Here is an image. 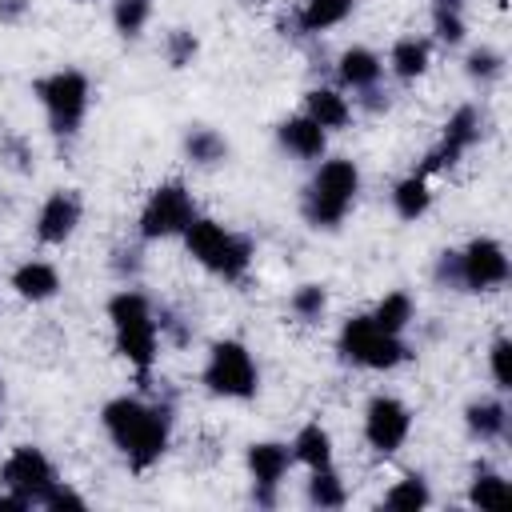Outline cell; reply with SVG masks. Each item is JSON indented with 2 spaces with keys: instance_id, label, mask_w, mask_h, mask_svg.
<instances>
[{
  "instance_id": "cell-1",
  "label": "cell",
  "mask_w": 512,
  "mask_h": 512,
  "mask_svg": "<svg viewBox=\"0 0 512 512\" xmlns=\"http://www.w3.org/2000/svg\"><path fill=\"white\" fill-rule=\"evenodd\" d=\"M104 428L116 440V448L128 456L136 472L160 460L168 448V428H172V408L168 404H144L136 396H116L104 404Z\"/></svg>"
},
{
  "instance_id": "cell-2",
  "label": "cell",
  "mask_w": 512,
  "mask_h": 512,
  "mask_svg": "<svg viewBox=\"0 0 512 512\" xmlns=\"http://www.w3.org/2000/svg\"><path fill=\"white\" fill-rule=\"evenodd\" d=\"M108 316L116 328V348L128 364L140 368V376L152 368L156 360V312L140 292H116L108 300Z\"/></svg>"
},
{
  "instance_id": "cell-3",
  "label": "cell",
  "mask_w": 512,
  "mask_h": 512,
  "mask_svg": "<svg viewBox=\"0 0 512 512\" xmlns=\"http://www.w3.org/2000/svg\"><path fill=\"white\" fill-rule=\"evenodd\" d=\"M356 188H360V172H356L352 160L320 164V172L304 188V220L312 228H336L344 220V212L352 208Z\"/></svg>"
},
{
  "instance_id": "cell-4",
  "label": "cell",
  "mask_w": 512,
  "mask_h": 512,
  "mask_svg": "<svg viewBox=\"0 0 512 512\" xmlns=\"http://www.w3.org/2000/svg\"><path fill=\"white\" fill-rule=\"evenodd\" d=\"M184 244H188V252H192L204 268H212V272L224 276V280H240V276L248 272V264H252V244H248L244 236L220 228L216 220H200V216H196V220L184 228Z\"/></svg>"
},
{
  "instance_id": "cell-5",
  "label": "cell",
  "mask_w": 512,
  "mask_h": 512,
  "mask_svg": "<svg viewBox=\"0 0 512 512\" xmlns=\"http://www.w3.org/2000/svg\"><path fill=\"white\" fill-rule=\"evenodd\" d=\"M36 96L44 100L48 108V124L56 136H72L84 120V108H88V80L72 68L64 72H52L44 80H36Z\"/></svg>"
},
{
  "instance_id": "cell-6",
  "label": "cell",
  "mask_w": 512,
  "mask_h": 512,
  "mask_svg": "<svg viewBox=\"0 0 512 512\" xmlns=\"http://www.w3.org/2000/svg\"><path fill=\"white\" fill-rule=\"evenodd\" d=\"M204 384L216 396H232V400H248L256 396V364L248 356V348L240 340H220L208 352L204 364Z\"/></svg>"
},
{
  "instance_id": "cell-7",
  "label": "cell",
  "mask_w": 512,
  "mask_h": 512,
  "mask_svg": "<svg viewBox=\"0 0 512 512\" xmlns=\"http://www.w3.org/2000/svg\"><path fill=\"white\" fill-rule=\"evenodd\" d=\"M340 356L364 368H396L408 356V348L400 344V336L380 332L372 316H352L340 332Z\"/></svg>"
},
{
  "instance_id": "cell-8",
  "label": "cell",
  "mask_w": 512,
  "mask_h": 512,
  "mask_svg": "<svg viewBox=\"0 0 512 512\" xmlns=\"http://www.w3.org/2000/svg\"><path fill=\"white\" fill-rule=\"evenodd\" d=\"M196 220V204L188 196L184 184H164L148 196L144 212H140V236L144 240H160V236H176Z\"/></svg>"
},
{
  "instance_id": "cell-9",
  "label": "cell",
  "mask_w": 512,
  "mask_h": 512,
  "mask_svg": "<svg viewBox=\"0 0 512 512\" xmlns=\"http://www.w3.org/2000/svg\"><path fill=\"white\" fill-rule=\"evenodd\" d=\"M460 264V288L468 292H488L508 280V256L496 240H472L464 252H456Z\"/></svg>"
},
{
  "instance_id": "cell-10",
  "label": "cell",
  "mask_w": 512,
  "mask_h": 512,
  "mask_svg": "<svg viewBox=\"0 0 512 512\" xmlns=\"http://www.w3.org/2000/svg\"><path fill=\"white\" fill-rule=\"evenodd\" d=\"M408 428H412V416H408V408H404L400 400H392V396H376V400L368 404V412H364V436H368V444H372L380 456H392V452L408 440Z\"/></svg>"
},
{
  "instance_id": "cell-11",
  "label": "cell",
  "mask_w": 512,
  "mask_h": 512,
  "mask_svg": "<svg viewBox=\"0 0 512 512\" xmlns=\"http://www.w3.org/2000/svg\"><path fill=\"white\" fill-rule=\"evenodd\" d=\"M0 480L12 488V492H20V496H28L32 504H40V496L56 484V472H52V464L44 460V452L40 448H16L8 460H4V468H0Z\"/></svg>"
},
{
  "instance_id": "cell-12",
  "label": "cell",
  "mask_w": 512,
  "mask_h": 512,
  "mask_svg": "<svg viewBox=\"0 0 512 512\" xmlns=\"http://www.w3.org/2000/svg\"><path fill=\"white\" fill-rule=\"evenodd\" d=\"M476 140H480V112H476L472 104H464V108H456L452 120L444 124V140H440L436 152H428V160L420 164V176H428V172H436V168L460 160Z\"/></svg>"
},
{
  "instance_id": "cell-13",
  "label": "cell",
  "mask_w": 512,
  "mask_h": 512,
  "mask_svg": "<svg viewBox=\"0 0 512 512\" xmlns=\"http://www.w3.org/2000/svg\"><path fill=\"white\" fill-rule=\"evenodd\" d=\"M80 224V196L76 192H52L36 216V236L44 244H64Z\"/></svg>"
},
{
  "instance_id": "cell-14",
  "label": "cell",
  "mask_w": 512,
  "mask_h": 512,
  "mask_svg": "<svg viewBox=\"0 0 512 512\" xmlns=\"http://www.w3.org/2000/svg\"><path fill=\"white\" fill-rule=\"evenodd\" d=\"M280 144H284L288 152L312 160V156L324 152V128H320L312 116H292V120L280 124Z\"/></svg>"
},
{
  "instance_id": "cell-15",
  "label": "cell",
  "mask_w": 512,
  "mask_h": 512,
  "mask_svg": "<svg viewBox=\"0 0 512 512\" xmlns=\"http://www.w3.org/2000/svg\"><path fill=\"white\" fill-rule=\"evenodd\" d=\"M12 288H16L24 300H48V296H56L60 276H56L52 264H44V260H28V264H20V268L12 272Z\"/></svg>"
},
{
  "instance_id": "cell-16",
  "label": "cell",
  "mask_w": 512,
  "mask_h": 512,
  "mask_svg": "<svg viewBox=\"0 0 512 512\" xmlns=\"http://www.w3.org/2000/svg\"><path fill=\"white\" fill-rule=\"evenodd\" d=\"M288 464H292V452L284 448V444H252L248 448V468H252V476H256V484H280V476L288 472Z\"/></svg>"
},
{
  "instance_id": "cell-17",
  "label": "cell",
  "mask_w": 512,
  "mask_h": 512,
  "mask_svg": "<svg viewBox=\"0 0 512 512\" xmlns=\"http://www.w3.org/2000/svg\"><path fill=\"white\" fill-rule=\"evenodd\" d=\"M336 72H340V80L348 88H372L380 80V56L368 52V48H348L340 56V68Z\"/></svg>"
},
{
  "instance_id": "cell-18",
  "label": "cell",
  "mask_w": 512,
  "mask_h": 512,
  "mask_svg": "<svg viewBox=\"0 0 512 512\" xmlns=\"http://www.w3.org/2000/svg\"><path fill=\"white\" fill-rule=\"evenodd\" d=\"M308 116H312L320 128H344L348 116H352V108H348V100H344L340 92H332V88H312V92H308Z\"/></svg>"
},
{
  "instance_id": "cell-19",
  "label": "cell",
  "mask_w": 512,
  "mask_h": 512,
  "mask_svg": "<svg viewBox=\"0 0 512 512\" xmlns=\"http://www.w3.org/2000/svg\"><path fill=\"white\" fill-rule=\"evenodd\" d=\"M292 456L304 460L308 468H328L332 464V440H328V432L320 424H304L296 432V440H292Z\"/></svg>"
},
{
  "instance_id": "cell-20",
  "label": "cell",
  "mask_w": 512,
  "mask_h": 512,
  "mask_svg": "<svg viewBox=\"0 0 512 512\" xmlns=\"http://www.w3.org/2000/svg\"><path fill=\"white\" fill-rule=\"evenodd\" d=\"M348 12H352V0H304V8L296 16V28L300 32H324V28L340 24Z\"/></svg>"
},
{
  "instance_id": "cell-21",
  "label": "cell",
  "mask_w": 512,
  "mask_h": 512,
  "mask_svg": "<svg viewBox=\"0 0 512 512\" xmlns=\"http://www.w3.org/2000/svg\"><path fill=\"white\" fill-rule=\"evenodd\" d=\"M392 204H396V212H400L404 220H416V216H424V212H428V204H432L424 176H420V172L404 176V180L396 184V192H392Z\"/></svg>"
},
{
  "instance_id": "cell-22",
  "label": "cell",
  "mask_w": 512,
  "mask_h": 512,
  "mask_svg": "<svg viewBox=\"0 0 512 512\" xmlns=\"http://www.w3.org/2000/svg\"><path fill=\"white\" fill-rule=\"evenodd\" d=\"M468 428H472L480 440H496V436H504V428H508V408H504L500 400L468 404Z\"/></svg>"
},
{
  "instance_id": "cell-23",
  "label": "cell",
  "mask_w": 512,
  "mask_h": 512,
  "mask_svg": "<svg viewBox=\"0 0 512 512\" xmlns=\"http://www.w3.org/2000/svg\"><path fill=\"white\" fill-rule=\"evenodd\" d=\"M424 68H428V44H424V40L404 36V40L392 44V72H396L400 80H416Z\"/></svg>"
},
{
  "instance_id": "cell-24",
  "label": "cell",
  "mask_w": 512,
  "mask_h": 512,
  "mask_svg": "<svg viewBox=\"0 0 512 512\" xmlns=\"http://www.w3.org/2000/svg\"><path fill=\"white\" fill-rule=\"evenodd\" d=\"M184 152H188V160H196V164H216V160L228 156V144H224V136L212 132V128H192L188 140H184Z\"/></svg>"
},
{
  "instance_id": "cell-25",
  "label": "cell",
  "mask_w": 512,
  "mask_h": 512,
  "mask_svg": "<svg viewBox=\"0 0 512 512\" xmlns=\"http://www.w3.org/2000/svg\"><path fill=\"white\" fill-rule=\"evenodd\" d=\"M412 320V300L404 296V292H392V296H384L380 300V308L372 312V324L380 328V332H392V336H400V328Z\"/></svg>"
},
{
  "instance_id": "cell-26",
  "label": "cell",
  "mask_w": 512,
  "mask_h": 512,
  "mask_svg": "<svg viewBox=\"0 0 512 512\" xmlns=\"http://www.w3.org/2000/svg\"><path fill=\"white\" fill-rule=\"evenodd\" d=\"M468 500H472L476 508H504V504H508V480H504L500 472H476Z\"/></svg>"
},
{
  "instance_id": "cell-27",
  "label": "cell",
  "mask_w": 512,
  "mask_h": 512,
  "mask_svg": "<svg viewBox=\"0 0 512 512\" xmlns=\"http://www.w3.org/2000/svg\"><path fill=\"white\" fill-rule=\"evenodd\" d=\"M308 500L320 504V508H340L344 504V488H340V476L332 468H312V480H308Z\"/></svg>"
},
{
  "instance_id": "cell-28",
  "label": "cell",
  "mask_w": 512,
  "mask_h": 512,
  "mask_svg": "<svg viewBox=\"0 0 512 512\" xmlns=\"http://www.w3.org/2000/svg\"><path fill=\"white\" fill-rule=\"evenodd\" d=\"M428 500H432V492H428V484L420 480V476H404L396 488H388L384 492V504L388 508H428Z\"/></svg>"
},
{
  "instance_id": "cell-29",
  "label": "cell",
  "mask_w": 512,
  "mask_h": 512,
  "mask_svg": "<svg viewBox=\"0 0 512 512\" xmlns=\"http://www.w3.org/2000/svg\"><path fill=\"white\" fill-rule=\"evenodd\" d=\"M148 12H152L148 0H116V8H112V24H116L120 36H140V28L148 24Z\"/></svg>"
},
{
  "instance_id": "cell-30",
  "label": "cell",
  "mask_w": 512,
  "mask_h": 512,
  "mask_svg": "<svg viewBox=\"0 0 512 512\" xmlns=\"http://www.w3.org/2000/svg\"><path fill=\"white\" fill-rule=\"evenodd\" d=\"M432 24H436V36H440L444 44H460V40H464V20H460V4L436 0V8H432Z\"/></svg>"
},
{
  "instance_id": "cell-31",
  "label": "cell",
  "mask_w": 512,
  "mask_h": 512,
  "mask_svg": "<svg viewBox=\"0 0 512 512\" xmlns=\"http://www.w3.org/2000/svg\"><path fill=\"white\" fill-rule=\"evenodd\" d=\"M324 288H316V284H304V288H296V296H292V312L296 316H304V320H316L320 312H324Z\"/></svg>"
},
{
  "instance_id": "cell-32",
  "label": "cell",
  "mask_w": 512,
  "mask_h": 512,
  "mask_svg": "<svg viewBox=\"0 0 512 512\" xmlns=\"http://www.w3.org/2000/svg\"><path fill=\"white\" fill-rule=\"evenodd\" d=\"M500 68H504V60H500V52H492V48H476V52L468 56V76H476V80H496Z\"/></svg>"
},
{
  "instance_id": "cell-33",
  "label": "cell",
  "mask_w": 512,
  "mask_h": 512,
  "mask_svg": "<svg viewBox=\"0 0 512 512\" xmlns=\"http://www.w3.org/2000/svg\"><path fill=\"white\" fill-rule=\"evenodd\" d=\"M192 52H196V36H192V32H172V36H168V60H172L176 68H184V64L192 60Z\"/></svg>"
},
{
  "instance_id": "cell-34",
  "label": "cell",
  "mask_w": 512,
  "mask_h": 512,
  "mask_svg": "<svg viewBox=\"0 0 512 512\" xmlns=\"http://www.w3.org/2000/svg\"><path fill=\"white\" fill-rule=\"evenodd\" d=\"M40 504H44V508H76V512H80V508H84V496H76L72 488H64V484L56 480V484L40 496Z\"/></svg>"
},
{
  "instance_id": "cell-35",
  "label": "cell",
  "mask_w": 512,
  "mask_h": 512,
  "mask_svg": "<svg viewBox=\"0 0 512 512\" xmlns=\"http://www.w3.org/2000/svg\"><path fill=\"white\" fill-rule=\"evenodd\" d=\"M492 380H496L500 392L512 388V376H508V340H496L492 344Z\"/></svg>"
},
{
  "instance_id": "cell-36",
  "label": "cell",
  "mask_w": 512,
  "mask_h": 512,
  "mask_svg": "<svg viewBox=\"0 0 512 512\" xmlns=\"http://www.w3.org/2000/svg\"><path fill=\"white\" fill-rule=\"evenodd\" d=\"M24 12H28V0H0V20H4V24L24 20Z\"/></svg>"
},
{
  "instance_id": "cell-37",
  "label": "cell",
  "mask_w": 512,
  "mask_h": 512,
  "mask_svg": "<svg viewBox=\"0 0 512 512\" xmlns=\"http://www.w3.org/2000/svg\"><path fill=\"white\" fill-rule=\"evenodd\" d=\"M360 92H364V96H360V104H364L368 112H380V108H388V92H380L376 84H372V88H360Z\"/></svg>"
},
{
  "instance_id": "cell-38",
  "label": "cell",
  "mask_w": 512,
  "mask_h": 512,
  "mask_svg": "<svg viewBox=\"0 0 512 512\" xmlns=\"http://www.w3.org/2000/svg\"><path fill=\"white\" fill-rule=\"evenodd\" d=\"M24 508H32V500H28V496H20V492L0 496V512H24Z\"/></svg>"
},
{
  "instance_id": "cell-39",
  "label": "cell",
  "mask_w": 512,
  "mask_h": 512,
  "mask_svg": "<svg viewBox=\"0 0 512 512\" xmlns=\"http://www.w3.org/2000/svg\"><path fill=\"white\" fill-rule=\"evenodd\" d=\"M0 400H4V384H0ZM0 420H4V416H0Z\"/></svg>"
},
{
  "instance_id": "cell-40",
  "label": "cell",
  "mask_w": 512,
  "mask_h": 512,
  "mask_svg": "<svg viewBox=\"0 0 512 512\" xmlns=\"http://www.w3.org/2000/svg\"><path fill=\"white\" fill-rule=\"evenodd\" d=\"M448 4H460V0H448Z\"/></svg>"
},
{
  "instance_id": "cell-41",
  "label": "cell",
  "mask_w": 512,
  "mask_h": 512,
  "mask_svg": "<svg viewBox=\"0 0 512 512\" xmlns=\"http://www.w3.org/2000/svg\"><path fill=\"white\" fill-rule=\"evenodd\" d=\"M80 4H88V0H80Z\"/></svg>"
}]
</instances>
